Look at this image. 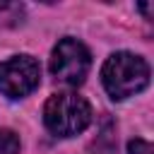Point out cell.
Returning <instances> with one entry per match:
<instances>
[{
  "mask_svg": "<svg viewBox=\"0 0 154 154\" xmlns=\"http://www.w3.org/2000/svg\"><path fill=\"white\" fill-rule=\"evenodd\" d=\"M101 82L113 101H123L128 96L140 94L149 84V65L144 58L130 51L111 53L101 67Z\"/></svg>",
  "mask_w": 154,
  "mask_h": 154,
  "instance_id": "cell-1",
  "label": "cell"
},
{
  "mask_svg": "<svg viewBox=\"0 0 154 154\" xmlns=\"http://www.w3.org/2000/svg\"><path fill=\"white\" fill-rule=\"evenodd\" d=\"M91 106L75 91H58L43 103V125L55 137H75L91 123Z\"/></svg>",
  "mask_w": 154,
  "mask_h": 154,
  "instance_id": "cell-2",
  "label": "cell"
},
{
  "mask_svg": "<svg viewBox=\"0 0 154 154\" xmlns=\"http://www.w3.org/2000/svg\"><path fill=\"white\" fill-rule=\"evenodd\" d=\"M89 70H91V53L82 41L65 36L53 46L51 75L58 82H63L67 87H79L87 79Z\"/></svg>",
  "mask_w": 154,
  "mask_h": 154,
  "instance_id": "cell-3",
  "label": "cell"
},
{
  "mask_svg": "<svg viewBox=\"0 0 154 154\" xmlns=\"http://www.w3.org/2000/svg\"><path fill=\"white\" fill-rule=\"evenodd\" d=\"M41 82V65L36 58L22 53L0 63V94L7 99H24Z\"/></svg>",
  "mask_w": 154,
  "mask_h": 154,
  "instance_id": "cell-4",
  "label": "cell"
},
{
  "mask_svg": "<svg viewBox=\"0 0 154 154\" xmlns=\"http://www.w3.org/2000/svg\"><path fill=\"white\" fill-rule=\"evenodd\" d=\"M24 5L19 2H0V29H12L24 22Z\"/></svg>",
  "mask_w": 154,
  "mask_h": 154,
  "instance_id": "cell-5",
  "label": "cell"
},
{
  "mask_svg": "<svg viewBox=\"0 0 154 154\" xmlns=\"http://www.w3.org/2000/svg\"><path fill=\"white\" fill-rule=\"evenodd\" d=\"M0 154H19V137L7 128H0Z\"/></svg>",
  "mask_w": 154,
  "mask_h": 154,
  "instance_id": "cell-6",
  "label": "cell"
},
{
  "mask_svg": "<svg viewBox=\"0 0 154 154\" xmlns=\"http://www.w3.org/2000/svg\"><path fill=\"white\" fill-rule=\"evenodd\" d=\"M128 154H154V147H152L147 140L135 137V140L128 142Z\"/></svg>",
  "mask_w": 154,
  "mask_h": 154,
  "instance_id": "cell-7",
  "label": "cell"
}]
</instances>
